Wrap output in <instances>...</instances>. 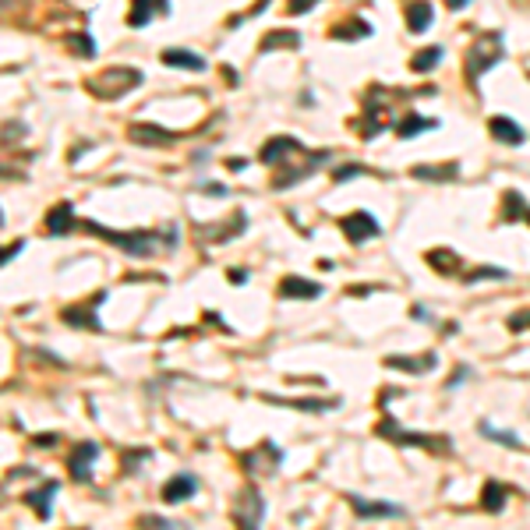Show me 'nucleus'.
Instances as JSON below:
<instances>
[{
	"mask_svg": "<svg viewBox=\"0 0 530 530\" xmlns=\"http://www.w3.org/2000/svg\"><path fill=\"white\" fill-rule=\"evenodd\" d=\"M258 159L280 170V174L273 177V188H276V191H286V188H294L297 180L315 174L318 167L329 159V152H312V149H304L301 141L290 139V135H276V139H269L262 145V156H258Z\"/></svg>",
	"mask_w": 530,
	"mask_h": 530,
	"instance_id": "obj_1",
	"label": "nucleus"
},
{
	"mask_svg": "<svg viewBox=\"0 0 530 530\" xmlns=\"http://www.w3.org/2000/svg\"><path fill=\"white\" fill-rule=\"evenodd\" d=\"M78 226H82L85 234L103 237L106 245L120 247L124 255H135V258L156 255V247L163 241V230H106L103 223H96V219H78Z\"/></svg>",
	"mask_w": 530,
	"mask_h": 530,
	"instance_id": "obj_2",
	"label": "nucleus"
},
{
	"mask_svg": "<svg viewBox=\"0 0 530 530\" xmlns=\"http://www.w3.org/2000/svg\"><path fill=\"white\" fill-rule=\"evenodd\" d=\"M145 82V74L139 68H106L100 74H89L85 78V89L96 96V100H120L128 96L131 89H139Z\"/></svg>",
	"mask_w": 530,
	"mask_h": 530,
	"instance_id": "obj_3",
	"label": "nucleus"
},
{
	"mask_svg": "<svg viewBox=\"0 0 530 530\" xmlns=\"http://www.w3.org/2000/svg\"><path fill=\"white\" fill-rule=\"evenodd\" d=\"M22 141H25V124H22V120L0 124V177H4V180H22V177H29V170H25L29 156L18 152Z\"/></svg>",
	"mask_w": 530,
	"mask_h": 530,
	"instance_id": "obj_4",
	"label": "nucleus"
},
{
	"mask_svg": "<svg viewBox=\"0 0 530 530\" xmlns=\"http://www.w3.org/2000/svg\"><path fill=\"white\" fill-rule=\"evenodd\" d=\"M502 57H506L502 35H498V33L481 35V39L470 46V53H467V78H470V82H477V78L492 68V64H498Z\"/></svg>",
	"mask_w": 530,
	"mask_h": 530,
	"instance_id": "obj_5",
	"label": "nucleus"
},
{
	"mask_svg": "<svg viewBox=\"0 0 530 530\" xmlns=\"http://www.w3.org/2000/svg\"><path fill=\"white\" fill-rule=\"evenodd\" d=\"M379 435L389 438V442H396V446H421V449H435V453H449L453 446V438L449 435H424V431H403L400 424L386 418V421L379 424Z\"/></svg>",
	"mask_w": 530,
	"mask_h": 530,
	"instance_id": "obj_6",
	"label": "nucleus"
},
{
	"mask_svg": "<svg viewBox=\"0 0 530 530\" xmlns=\"http://www.w3.org/2000/svg\"><path fill=\"white\" fill-rule=\"evenodd\" d=\"M103 301H110V294L100 290V294H92L85 304H71L61 312V322H68L74 329H89V332H103V322H100V308H103Z\"/></svg>",
	"mask_w": 530,
	"mask_h": 530,
	"instance_id": "obj_7",
	"label": "nucleus"
},
{
	"mask_svg": "<svg viewBox=\"0 0 530 530\" xmlns=\"http://www.w3.org/2000/svg\"><path fill=\"white\" fill-rule=\"evenodd\" d=\"M340 230L347 234L351 245H364V241L379 237V223H375L371 212H351V216H343L340 219Z\"/></svg>",
	"mask_w": 530,
	"mask_h": 530,
	"instance_id": "obj_8",
	"label": "nucleus"
},
{
	"mask_svg": "<svg viewBox=\"0 0 530 530\" xmlns=\"http://www.w3.org/2000/svg\"><path fill=\"white\" fill-rule=\"evenodd\" d=\"M100 459V446L96 442H78V449L71 453V481H78V485H89L92 481V463Z\"/></svg>",
	"mask_w": 530,
	"mask_h": 530,
	"instance_id": "obj_9",
	"label": "nucleus"
},
{
	"mask_svg": "<svg viewBox=\"0 0 530 530\" xmlns=\"http://www.w3.org/2000/svg\"><path fill=\"white\" fill-rule=\"evenodd\" d=\"M262 516H265L262 495L255 492V488H247V492L237 498V506H234V524H237V527H258Z\"/></svg>",
	"mask_w": 530,
	"mask_h": 530,
	"instance_id": "obj_10",
	"label": "nucleus"
},
{
	"mask_svg": "<svg viewBox=\"0 0 530 530\" xmlns=\"http://www.w3.org/2000/svg\"><path fill=\"white\" fill-rule=\"evenodd\" d=\"M167 14H170V0H131L128 25L131 29H145L152 18H167Z\"/></svg>",
	"mask_w": 530,
	"mask_h": 530,
	"instance_id": "obj_11",
	"label": "nucleus"
},
{
	"mask_svg": "<svg viewBox=\"0 0 530 530\" xmlns=\"http://www.w3.org/2000/svg\"><path fill=\"white\" fill-rule=\"evenodd\" d=\"M283 463V453L273 446V442H262L258 449H251L245 457L247 474H276V467Z\"/></svg>",
	"mask_w": 530,
	"mask_h": 530,
	"instance_id": "obj_12",
	"label": "nucleus"
},
{
	"mask_svg": "<svg viewBox=\"0 0 530 530\" xmlns=\"http://www.w3.org/2000/svg\"><path fill=\"white\" fill-rule=\"evenodd\" d=\"M351 509L361 520H400L403 516V506L396 502H371V498H351Z\"/></svg>",
	"mask_w": 530,
	"mask_h": 530,
	"instance_id": "obj_13",
	"label": "nucleus"
},
{
	"mask_svg": "<svg viewBox=\"0 0 530 530\" xmlns=\"http://www.w3.org/2000/svg\"><path fill=\"white\" fill-rule=\"evenodd\" d=\"M389 110H392V103H379V89H371V96L364 103V139H375L386 128Z\"/></svg>",
	"mask_w": 530,
	"mask_h": 530,
	"instance_id": "obj_14",
	"label": "nucleus"
},
{
	"mask_svg": "<svg viewBox=\"0 0 530 530\" xmlns=\"http://www.w3.org/2000/svg\"><path fill=\"white\" fill-rule=\"evenodd\" d=\"M57 488H61L57 481H43L39 488L22 495V502L35 513V520H50V509H53V495H57Z\"/></svg>",
	"mask_w": 530,
	"mask_h": 530,
	"instance_id": "obj_15",
	"label": "nucleus"
},
{
	"mask_svg": "<svg viewBox=\"0 0 530 530\" xmlns=\"http://www.w3.org/2000/svg\"><path fill=\"white\" fill-rule=\"evenodd\" d=\"M386 368L407 371V375H428V371H435V368H438V357H435V353H421V357L392 353V357H386Z\"/></svg>",
	"mask_w": 530,
	"mask_h": 530,
	"instance_id": "obj_16",
	"label": "nucleus"
},
{
	"mask_svg": "<svg viewBox=\"0 0 530 530\" xmlns=\"http://www.w3.org/2000/svg\"><path fill=\"white\" fill-rule=\"evenodd\" d=\"M195 492H198V477H195V474H174V477L163 485V502L180 506V502H188Z\"/></svg>",
	"mask_w": 530,
	"mask_h": 530,
	"instance_id": "obj_17",
	"label": "nucleus"
},
{
	"mask_svg": "<svg viewBox=\"0 0 530 530\" xmlns=\"http://www.w3.org/2000/svg\"><path fill=\"white\" fill-rule=\"evenodd\" d=\"M74 226H78V216H74V206H71V202H57L53 209L46 212V234L64 237Z\"/></svg>",
	"mask_w": 530,
	"mask_h": 530,
	"instance_id": "obj_18",
	"label": "nucleus"
},
{
	"mask_svg": "<svg viewBox=\"0 0 530 530\" xmlns=\"http://www.w3.org/2000/svg\"><path fill=\"white\" fill-rule=\"evenodd\" d=\"M177 139L180 135L159 128V124H131V141H139V145H174Z\"/></svg>",
	"mask_w": 530,
	"mask_h": 530,
	"instance_id": "obj_19",
	"label": "nucleus"
},
{
	"mask_svg": "<svg viewBox=\"0 0 530 530\" xmlns=\"http://www.w3.org/2000/svg\"><path fill=\"white\" fill-rule=\"evenodd\" d=\"M262 400L265 403H276V407H290V410H312V414L336 407V400H290V396H273V392H265Z\"/></svg>",
	"mask_w": 530,
	"mask_h": 530,
	"instance_id": "obj_20",
	"label": "nucleus"
},
{
	"mask_svg": "<svg viewBox=\"0 0 530 530\" xmlns=\"http://www.w3.org/2000/svg\"><path fill=\"white\" fill-rule=\"evenodd\" d=\"M488 128H492L495 139L506 141V145H524V141H527L524 128H520L516 120H509V117H492V120H488Z\"/></svg>",
	"mask_w": 530,
	"mask_h": 530,
	"instance_id": "obj_21",
	"label": "nucleus"
},
{
	"mask_svg": "<svg viewBox=\"0 0 530 530\" xmlns=\"http://www.w3.org/2000/svg\"><path fill=\"white\" fill-rule=\"evenodd\" d=\"M280 297H286V301H294V297H322V286L312 280H301V276H286V280L280 283Z\"/></svg>",
	"mask_w": 530,
	"mask_h": 530,
	"instance_id": "obj_22",
	"label": "nucleus"
},
{
	"mask_svg": "<svg viewBox=\"0 0 530 530\" xmlns=\"http://www.w3.org/2000/svg\"><path fill=\"white\" fill-rule=\"evenodd\" d=\"M407 29L414 35H421L431 29V4H428V0H414V4L407 7Z\"/></svg>",
	"mask_w": 530,
	"mask_h": 530,
	"instance_id": "obj_23",
	"label": "nucleus"
},
{
	"mask_svg": "<svg viewBox=\"0 0 530 530\" xmlns=\"http://www.w3.org/2000/svg\"><path fill=\"white\" fill-rule=\"evenodd\" d=\"M159 61H163L167 68H188V71H202V68H206V61H202L198 53H191V50H167Z\"/></svg>",
	"mask_w": 530,
	"mask_h": 530,
	"instance_id": "obj_24",
	"label": "nucleus"
},
{
	"mask_svg": "<svg viewBox=\"0 0 530 530\" xmlns=\"http://www.w3.org/2000/svg\"><path fill=\"white\" fill-rule=\"evenodd\" d=\"M428 128H438V120H435V117H418V113H410V117L400 120L396 131H400V139H414V135H421Z\"/></svg>",
	"mask_w": 530,
	"mask_h": 530,
	"instance_id": "obj_25",
	"label": "nucleus"
},
{
	"mask_svg": "<svg viewBox=\"0 0 530 530\" xmlns=\"http://www.w3.org/2000/svg\"><path fill=\"white\" fill-rule=\"evenodd\" d=\"M364 35H371V25L361 22V18L343 22V25H332V39H364Z\"/></svg>",
	"mask_w": 530,
	"mask_h": 530,
	"instance_id": "obj_26",
	"label": "nucleus"
},
{
	"mask_svg": "<svg viewBox=\"0 0 530 530\" xmlns=\"http://www.w3.org/2000/svg\"><path fill=\"white\" fill-rule=\"evenodd\" d=\"M481 506H485L488 513H502V506H506V488H502L498 481H488L485 492H481Z\"/></svg>",
	"mask_w": 530,
	"mask_h": 530,
	"instance_id": "obj_27",
	"label": "nucleus"
},
{
	"mask_svg": "<svg viewBox=\"0 0 530 530\" xmlns=\"http://www.w3.org/2000/svg\"><path fill=\"white\" fill-rule=\"evenodd\" d=\"M276 46H301V33H294V29H280V33H269L262 39V50L269 53V50H276Z\"/></svg>",
	"mask_w": 530,
	"mask_h": 530,
	"instance_id": "obj_28",
	"label": "nucleus"
},
{
	"mask_svg": "<svg viewBox=\"0 0 530 530\" xmlns=\"http://www.w3.org/2000/svg\"><path fill=\"white\" fill-rule=\"evenodd\" d=\"M410 174L421 177V180H449V177L459 174V167L457 163H449V167H414Z\"/></svg>",
	"mask_w": 530,
	"mask_h": 530,
	"instance_id": "obj_29",
	"label": "nucleus"
},
{
	"mask_svg": "<svg viewBox=\"0 0 530 530\" xmlns=\"http://www.w3.org/2000/svg\"><path fill=\"white\" fill-rule=\"evenodd\" d=\"M68 46H71V53L82 57V61H92V57H96V43H92V35H85V33L71 35Z\"/></svg>",
	"mask_w": 530,
	"mask_h": 530,
	"instance_id": "obj_30",
	"label": "nucleus"
},
{
	"mask_svg": "<svg viewBox=\"0 0 530 530\" xmlns=\"http://www.w3.org/2000/svg\"><path fill=\"white\" fill-rule=\"evenodd\" d=\"M481 435H488V438H495L498 446H509V449H520V446H524V442H520L513 431H498V428H492L488 421L481 424Z\"/></svg>",
	"mask_w": 530,
	"mask_h": 530,
	"instance_id": "obj_31",
	"label": "nucleus"
},
{
	"mask_svg": "<svg viewBox=\"0 0 530 530\" xmlns=\"http://www.w3.org/2000/svg\"><path fill=\"white\" fill-rule=\"evenodd\" d=\"M481 280H509V273L498 269V265H481V269H474V273L463 276V283H481Z\"/></svg>",
	"mask_w": 530,
	"mask_h": 530,
	"instance_id": "obj_32",
	"label": "nucleus"
},
{
	"mask_svg": "<svg viewBox=\"0 0 530 530\" xmlns=\"http://www.w3.org/2000/svg\"><path fill=\"white\" fill-rule=\"evenodd\" d=\"M442 61V46H428V50H421L414 61H410V68L414 71H428V68H435Z\"/></svg>",
	"mask_w": 530,
	"mask_h": 530,
	"instance_id": "obj_33",
	"label": "nucleus"
},
{
	"mask_svg": "<svg viewBox=\"0 0 530 530\" xmlns=\"http://www.w3.org/2000/svg\"><path fill=\"white\" fill-rule=\"evenodd\" d=\"M509 329H513V332H527L530 329V312H516V315H509Z\"/></svg>",
	"mask_w": 530,
	"mask_h": 530,
	"instance_id": "obj_34",
	"label": "nucleus"
},
{
	"mask_svg": "<svg viewBox=\"0 0 530 530\" xmlns=\"http://www.w3.org/2000/svg\"><path fill=\"white\" fill-rule=\"evenodd\" d=\"M139 524H141V527H170V530L177 527L174 520H167V516H152V513H145Z\"/></svg>",
	"mask_w": 530,
	"mask_h": 530,
	"instance_id": "obj_35",
	"label": "nucleus"
},
{
	"mask_svg": "<svg viewBox=\"0 0 530 530\" xmlns=\"http://www.w3.org/2000/svg\"><path fill=\"white\" fill-rule=\"evenodd\" d=\"M428 258H431V265H457V255L453 251H431Z\"/></svg>",
	"mask_w": 530,
	"mask_h": 530,
	"instance_id": "obj_36",
	"label": "nucleus"
},
{
	"mask_svg": "<svg viewBox=\"0 0 530 530\" xmlns=\"http://www.w3.org/2000/svg\"><path fill=\"white\" fill-rule=\"evenodd\" d=\"M22 251H25V241H14L11 247H0V265H7V262H11L14 255H22Z\"/></svg>",
	"mask_w": 530,
	"mask_h": 530,
	"instance_id": "obj_37",
	"label": "nucleus"
},
{
	"mask_svg": "<svg viewBox=\"0 0 530 530\" xmlns=\"http://www.w3.org/2000/svg\"><path fill=\"white\" fill-rule=\"evenodd\" d=\"M318 0H286V11L290 14H301V11H312Z\"/></svg>",
	"mask_w": 530,
	"mask_h": 530,
	"instance_id": "obj_38",
	"label": "nucleus"
},
{
	"mask_svg": "<svg viewBox=\"0 0 530 530\" xmlns=\"http://www.w3.org/2000/svg\"><path fill=\"white\" fill-rule=\"evenodd\" d=\"M33 446H39V449H53V446H57V435H35Z\"/></svg>",
	"mask_w": 530,
	"mask_h": 530,
	"instance_id": "obj_39",
	"label": "nucleus"
},
{
	"mask_svg": "<svg viewBox=\"0 0 530 530\" xmlns=\"http://www.w3.org/2000/svg\"><path fill=\"white\" fill-rule=\"evenodd\" d=\"M206 195H219V198H223V195H226V188H223V184H206Z\"/></svg>",
	"mask_w": 530,
	"mask_h": 530,
	"instance_id": "obj_40",
	"label": "nucleus"
},
{
	"mask_svg": "<svg viewBox=\"0 0 530 530\" xmlns=\"http://www.w3.org/2000/svg\"><path fill=\"white\" fill-rule=\"evenodd\" d=\"M446 4H449V7H453V11H463V7H467V4H470V0H446Z\"/></svg>",
	"mask_w": 530,
	"mask_h": 530,
	"instance_id": "obj_41",
	"label": "nucleus"
},
{
	"mask_svg": "<svg viewBox=\"0 0 530 530\" xmlns=\"http://www.w3.org/2000/svg\"><path fill=\"white\" fill-rule=\"evenodd\" d=\"M520 219H527V223H530V206H524V209H520Z\"/></svg>",
	"mask_w": 530,
	"mask_h": 530,
	"instance_id": "obj_42",
	"label": "nucleus"
},
{
	"mask_svg": "<svg viewBox=\"0 0 530 530\" xmlns=\"http://www.w3.org/2000/svg\"><path fill=\"white\" fill-rule=\"evenodd\" d=\"M0 226H4V216H0Z\"/></svg>",
	"mask_w": 530,
	"mask_h": 530,
	"instance_id": "obj_43",
	"label": "nucleus"
}]
</instances>
